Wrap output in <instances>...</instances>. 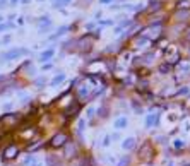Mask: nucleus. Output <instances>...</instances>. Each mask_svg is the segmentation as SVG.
<instances>
[{
    "instance_id": "43",
    "label": "nucleus",
    "mask_w": 190,
    "mask_h": 166,
    "mask_svg": "<svg viewBox=\"0 0 190 166\" xmlns=\"http://www.w3.org/2000/svg\"><path fill=\"white\" fill-rule=\"evenodd\" d=\"M0 22H4V17H2V16H0Z\"/></svg>"
},
{
    "instance_id": "17",
    "label": "nucleus",
    "mask_w": 190,
    "mask_h": 166,
    "mask_svg": "<svg viewBox=\"0 0 190 166\" xmlns=\"http://www.w3.org/2000/svg\"><path fill=\"white\" fill-rule=\"evenodd\" d=\"M161 9V2L159 0H151L149 4H147V9H146V14L149 16V14L156 12V10H159Z\"/></svg>"
},
{
    "instance_id": "13",
    "label": "nucleus",
    "mask_w": 190,
    "mask_h": 166,
    "mask_svg": "<svg viewBox=\"0 0 190 166\" xmlns=\"http://www.w3.org/2000/svg\"><path fill=\"white\" fill-rule=\"evenodd\" d=\"M38 26H39V33L43 34V33H48V29L52 27V19L50 16H41L38 19Z\"/></svg>"
},
{
    "instance_id": "2",
    "label": "nucleus",
    "mask_w": 190,
    "mask_h": 166,
    "mask_svg": "<svg viewBox=\"0 0 190 166\" xmlns=\"http://www.w3.org/2000/svg\"><path fill=\"white\" fill-rule=\"evenodd\" d=\"M139 34L144 36V38L149 39V41H158V39L161 38V34H163V24H161V21L152 22V24H149V26L144 27Z\"/></svg>"
},
{
    "instance_id": "16",
    "label": "nucleus",
    "mask_w": 190,
    "mask_h": 166,
    "mask_svg": "<svg viewBox=\"0 0 190 166\" xmlns=\"http://www.w3.org/2000/svg\"><path fill=\"white\" fill-rule=\"evenodd\" d=\"M127 125H129V118H127V117H118V118H115V123H113V127L118 128V130H123Z\"/></svg>"
},
{
    "instance_id": "30",
    "label": "nucleus",
    "mask_w": 190,
    "mask_h": 166,
    "mask_svg": "<svg viewBox=\"0 0 190 166\" xmlns=\"http://www.w3.org/2000/svg\"><path fill=\"white\" fill-rule=\"evenodd\" d=\"M130 164V156H123L118 163V166H129Z\"/></svg>"
},
{
    "instance_id": "33",
    "label": "nucleus",
    "mask_w": 190,
    "mask_h": 166,
    "mask_svg": "<svg viewBox=\"0 0 190 166\" xmlns=\"http://www.w3.org/2000/svg\"><path fill=\"white\" fill-rule=\"evenodd\" d=\"M132 106H134V110H135V111H137L139 115L142 113V108H141V105H139V103H137V101H135V99H132Z\"/></svg>"
},
{
    "instance_id": "41",
    "label": "nucleus",
    "mask_w": 190,
    "mask_h": 166,
    "mask_svg": "<svg viewBox=\"0 0 190 166\" xmlns=\"http://www.w3.org/2000/svg\"><path fill=\"white\" fill-rule=\"evenodd\" d=\"M113 0H100V4H111Z\"/></svg>"
},
{
    "instance_id": "11",
    "label": "nucleus",
    "mask_w": 190,
    "mask_h": 166,
    "mask_svg": "<svg viewBox=\"0 0 190 166\" xmlns=\"http://www.w3.org/2000/svg\"><path fill=\"white\" fill-rule=\"evenodd\" d=\"M87 70L91 72V75H101V74H104V72H106V69H104V62L93 60L89 65H87Z\"/></svg>"
},
{
    "instance_id": "6",
    "label": "nucleus",
    "mask_w": 190,
    "mask_h": 166,
    "mask_svg": "<svg viewBox=\"0 0 190 166\" xmlns=\"http://www.w3.org/2000/svg\"><path fill=\"white\" fill-rule=\"evenodd\" d=\"M31 55V52L27 48H12L9 52H4L0 55V63H4V62H10V60H16V58H21V57H27Z\"/></svg>"
},
{
    "instance_id": "10",
    "label": "nucleus",
    "mask_w": 190,
    "mask_h": 166,
    "mask_svg": "<svg viewBox=\"0 0 190 166\" xmlns=\"http://www.w3.org/2000/svg\"><path fill=\"white\" fill-rule=\"evenodd\" d=\"M79 111H81V103H79V101L74 98L72 103H70V105L67 106V108H65L62 113H64L65 118H75V117L79 115Z\"/></svg>"
},
{
    "instance_id": "26",
    "label": "nucleus",
    "mask_w": 190,
    "mask_h": 166,
    "mask_svg": "<svg viewBox=\"0 0 190 166\" xmlns=\"http://www.w3.org/2000/svg\"><path fill=\"white\" fill-rule=\"evenodd\" d=\"M14 27V24L10 21H7V22H0V33H5V31H9V29H12Z\"/></svg>"
},
{
    "instance_id": "19",
    "label": "nucleus",
    "mask_w": 190,
    "mask_h": 166,
    "mask_svg": "<svg viewBox=\"0 0 190 166\" xmlns=\"http://www.w3.org/2000/svg\"><path fill=\"white\" fill-rule=\"evenodd\" d=\"M16 84V79H4V81H0V94L4 91H9V88L10 86H14Z\"/></svg>"
},
{
    "instance_id": "24",
    "label": "nucleus",
    "mask_w": 190,
    "mask_h": 166,
    "mask_svg": "<svg viewBox=\"0 0 190 166\" xmlns=\"http://www.w3.org/2000/svg\"><path fill=\"white\" fill-rule=\"evenodd\" d=\"M35 86H36V89H43L45 86H46V77H38V79H35Z\"/></svg>"
},
{
    "instance_id": "28",
    "label": "nucleus",
    "mask_w": 190,
    "mask_h": 166,
    "mask_svg": "<svg viewBox=\"0 0 190 166\" xmlns=\"http://www.w3.org/2000/svg\"><path fill=\"white\" fill-rule=\"evenodd\" d=\"M94 115H96V108H94V106H89V108H87V111H86V118H87V120H91Z\"/></svg>"
},
{
    "instance_id": "14",
    "label": "nucleus",
    "mask_w": 190,
    "mask_h": 166,
    "mask_svg": "<svg viewBox=\"0 0 190 166\" xmlns=\"http://www.w3.org/2000/svg\"><path fill=\"white\" fill-rule=\"evenodd\" d=\"M53 55H55V46H50V48L43 50V52L39 53V58H38V60L45 63V62H50V60H52Z\"/></svg>"
},
{
    "instance_id": "40",
    "label": "nucleus",
    "mask_w": 190,
    "mask_h": 166,
    "mask_svg": "<svg viewBox=\"0 0 190 166\" xmlns=\"http://www.w3.org/2000/svg\"><path fill=\"white\" fill-rule=\"evenodd\" d=\"M21 0H9V4H12V5H17Z\"/></svg>"
},
{
    "instance_id": "27",
    "label": "nucleus",
    "mask_w": 190,
    "mask_h": 166,
    "mask_svg": "<svg viewBox=\"0 0 190 166\" xmlns=\"http://www.w3.org/2000/svg\"><path fill=\"white\" fill-rule=\"evenodd\" d=\"M173 147H175V149H183V147H185V140L175 139V140H173Z\"/></svg>"
},
{
    "instance_id": "18",
    "label": "nucleus",
    "mask_w": 190,
    "mask_h": 166,
    "mask_svg": "<svg viewBox=\"0 0 190 166\" xmlns=\"http://www.w3.org/2000/svg\"><path fill=\"white\" fill-rule=\"evenodd\" d=\"M134 147H135V137H127V139H123V142H122V149L123 151H132Z\"/></svg>"
},
{
    "instance_id": "35",
    "label": "nucleus",
    "mask_w": 190,
    "mask_h": 166,
    "mask_svg": "<svg viewBox=\"0 0 190 166\" xmlns=\"http://www.w3.org/2000/svg\"><path fill=\"white\" fill-rule=\"evenodd\" d=\"M52 63H45V65L43 67H41V70H43V72H46V70H50V69H52Z\"/></svg>"
},
{
    "instance_id": "37",
    "label": "nucleus",
    "mask_w": 190,
    "mask_h": 166,
    "mask_svg": "<svg viewBox=\"0 0 190 166\" xmlns=\"http://www.w3.org/2000/svg\"><path fill=\"white\" fill-rule=\"evenodd\" d=\"M110 137H111V140H118V139H120V134H118V132H115V134H111Z\"/></svg>"
},
{
    "instance_id": "29",
    "label": "nucleus",
    "mask_w": 190,
    "mask_h": 166,
    "mask_svg": "<svg viewBox=\"0 0 190 166\" xmlns=\"http://www.w3.org/2000/svg\"><path fill=\"white\" fill-rule=\"evenodd\" d=\"M180 9L181 10H188L190 9V0H180Z\"/></svg>"
},
{
    "instance_id": "36",
    "label": "nucleus",
    "mask_w": 190,
    "mask_h": 166,
    "mask_svg": "<svg viewBox=\"0 0 190 166\" xmlns=\"http://www.w3.org/2000/svg\"><path fill=\"white\" fill-rule=\"evenodd\" d=\"M7 5H9V0H0V9H4Z\"/></svg>"
},
{
    "instance_id": "34",
    "label": "nucleus",
    "mask_w": 190,
    "mask_h": 166,
    "mask_svg": "<svg viewBox=\"0 0 190 166\" xmlns=\"http://www.w3.org/2000/svg\"><path fill=\"white\" fill-rule=\"evenodd\" d=\"M84 125H86V120H81V122L77 123V132H79V134L84 130Z\"/></svg>"
},
{
    "instance_id": "25",
    "label": "nucleus",
    "mask_w": 190,
    "mask_h": 166,
    "mask_svg": "<svg viewBox=\"0 0 190 166\" xmlns=\"http://www.w3.org/2000/svg\"><path fill=\"white\" fill-rule=\"evenodd\" d=\"M70 29V26H62V27H58V31H57L55 34L52 36V39H55V38H60L62 34H65V33H67V31Z\"/></svg>"
},
{
    "instance_id": "7",
    "label": "nucleus",
    "mask_w": 190,
    "mask_h": 166,
    "mask_svg": "<svg viewBox=\"0 0 190 166\" xmlns=\"http://www.w3.org/2000/svg\"><path fill=\"white\" fill-rule=\"evenodd\" d=\"M93 39H94V36L91 34V33L81 36V38L75 41V50H77L79 53H87L91 48H93Z\"/></svg>"
},
{
    "instance_id": "8",
    "label": "nucleus",
    "mask_w": 190,
    "mask_h": 166,
    "mask_svg": "<svg viewBox=\"0 0 190 166\" xmlns=\"http://www.w3.org/2000/svg\"><path fill=\"white\" fill-rule=\"evenodd\" d=\"M19 154H21V147H19L16 142H10V144H7L4 149H2V159H4V161H12V159H16Z\"/></svg>"
},
{
    "instance_id": "20",
    "label": "nucleus",
    "mask_w": 190,
    "mask_h": 166,
    "mask_svg": "<svg viewBox=\"0 0 190 166\" xmlns=\"http://www.w3.org/2000/svg\"><path fill=\"white\" fill-rule=\"evenodd\" d=\"M64 81H65V72H60V74H57L55 77L50 81V88H57V86H60Z\"/></svg>"
},
{
    "instance_id": "3",
    "label": "nucleus",
    "mask_w": 190,
    "mask_h": 166,
    "mask_svg": "<svg viewBox=\"0 0 190 166\" xmlns=\"http://www.w3.org/2000/svg\"><path fill=\"white\" fill-rule=\"evenodd\" d=\"M39 137V132L36 127H33V125H22V127H19V132H17V139L22 140V142H33V140H36Z\"/></svg>"
},
{
    "instance_id": "31",
    "label": "nucleus",
    "mask_w": 190,
    "mask_h": 166,
    "mask_svg": "<svg viewBox=\"0 0 190 166\" xmlns=\"http://www.w3.org/2000/svg\"><path fill=\"white\" fill-rule=\"evenodd\" d=\"M19 98H21V101H22V103H27V101H29L31 99V96H29V94H27V92H19Z\"/></svg>"
},
{
    "instance_id": "21",
    "label": "nucleus",
    "mask_w": 190,
    "mask_h": 166,
    "mask_svg": "<svg viewBox=\"0 0 190 166\" xmlns=\"http://www.w3.org/2000/svg\"><path fill=\"white\" fill-rule=\"evenodd\" d=\"M152 58H154V52H147L141 57V63H151Z\"/></svg>"
},
{
    "instance_id": "42",
    "label": "nucleus",
    "mask_w": 190,
    "mask_h": 166,
    "mask_svg": "<svg viewBox=\"0 0 190 166\" xmlns=\"http://www.w3.org/2000/svg\"><path fill=\"white\" fill-rule=\"evenodd\" d=\"M62 2H67V4H70V2H72V0H62Z\"/></svg>"
},
{
    "instance_id": "1",
    "label": "nucleus",
    "mask_w": 190,
    "mask_h": 166,
    "mask_svg": "<svg viewBox=\"0 0 190 166\" xmlns=\"http://www.w3.org/2000/svg\"><path fill=\"white\" fill-rule=\"evenodd\" d=\"M21 120H22L21 113H5V115H2V117H0V134L14 130V128H19Z\"/></svg>"
},
{
    "instance_id": "4",
    "label": "nucleus",
    "mask_w": 190,
    "mask_h": 166,
    "mask_svg": "<svg viewBox=\"0 0 190 166\" xmlns=\"http://www.w3.org/2000/svg\"><path fill=\"white\" fill-rule=\"evenodd\" d=\"M156 157V149L152 146L151 140H144L142 146L139 147V159L142 163H152V159Z\"/></svg>"
},
{
    "instance_id": "12",
    "label": "nucleus",
    "mask_w": 190,
    "mask_h": 166,
    "mask_svg": "<svg viewBox=\"0 0 190 166\" xmlns=\"http://www.w3.org/2000/svg\"><path fill=\"white\" fill-rule=\"evenodd\" d=\"M79 153V149H77V144H74V142H67V144L64 146V156L65 157H69V159H72V157H75Z\"/></svg>"
},
{
    "instance_id": "32",
    "label": "nucleus",
    "mask_w": 190,
    "mask_h": 166,
    "mask_svg": "<svg viewBox=\"0 0 190 166\" xmlns=\"http://www.w3.org/2000/svg\"><path fill=\"white\" fill-rule=\"evenodd\" d=\"M110 144H111V137H110V135H106V137L103 139V142H101V147H108Z\"/></svg>"
},
{
    "instance_id": "5",
    "label": "nucleus",
    "mask_w": 190,
    "mask_h": 166,
    "mask_svg": "<svg viewBox=\"0 0 190 166\" xmlns=\"http://www.w3.org/2000/svg\"><path fill=\"white\" fill-rule=\"evenodd\" d=\"M180 48L178 46H175V45H168L166 48H164V62L168 63V65H177V63H180Z\"/></svg>"
},
{
    "instance_id": "15",
    "label": "nucleus",
    "mask_w": 190,
    "mask_h": 166,
    "mask_svg": "<svg viewBox=\"0 0 190 166\" xmlns=\"http://www.w3.org/2000/svg\"><path fill=\"white\" fill-rule=\"evenodd\" d=\"M158 122H159V113L156 111V113H149L146 117V127L147 128H152L158 125Z\"/></svg>"
},
{
    "instance_id": "22",
    "label": "nucleus",
    "mask_w": 190,
    "mask_h": 166,
    "mask_svg": "<svg viewBox=\"0 0 190 166\" xmlns=\"http://www.w3.org/2000/svg\"><path fill=\"white\" fill-rule=\"evenodd\" d=\"M45 161H46V164L48 166H58V157H55L53 156V154H46V159H45Z\"/></svg>"
},
{
    "instance_id": "9",
    "label": "nucleus",
    "mask_w": 190,
    "mask_h": 166,
    "mask_svg": "<svg viewBox=\"0 0 190 166\" xmlns=\"http://www.w3.org/2000/svg\"><path fill=\"white\" fill-rule=\"evenodd\" d=\"M69 142V135L65 132H57L52 139L48 140V147L50 149H60Z\"/></svg>"
},
{
    "instance_id": "38",
    "label": "nucleus",
    "mask_w": 190,
    "mask_h": 166,
    "mask_svg": "<svg viewBox=\"0 0 190 166\" xmlns=\"http://www.w3.org/2000/svg\"><path fill=\"white\" fill-rule=\"evenodd\" d=\"M9 41H10V36H9V34H7V36H4V39H2V43H4V45H7Z\"/></svg>"
},
{
    "instance_id": "44",
    "label": "nucleus",
    "mask_w": 190,
    "mask_h": 166,
    "mask_svg": "<svg viewBox=\"0 0 190 166\" xmlns=\"http://www.w3.org/2000/svg\"><path fill=\"white\" fill-rule=\"evenodd\" d=\"M39 2H43V0H39Z\"/></svg>"
},
{
    "instance_id": "39",
    "label": "nucleus",
    "mask_w": 190,
    "mask_h": 166,
    "mask_svg": "<svg viewBox=\"0 0 190 166\" xmlns=\"http://www.w3.org/2000/svg\"><path fill=\"white\" fill-rule=\"evenodd\" d=\"M185 39H187V41H190V27L185 31Z\"/></svg>"
},
{
    "instance_id": "23",
    "label": "nucleus",
    "mask_w": 190,
    "mask_h": 166,
    "mask_svg": "<svg viewBox=\"0 0 190 166\" xmlns=\"http://www.w3.org/2000/svg\"><path fill=\"white\" fill-rule=\"evenodd\" d=\"M158 70H159L161 74H170V72L173 70V67H171V65H168V63L164 62V63H161V65L158 67Z\"/></svg>"
}]
</instances>
